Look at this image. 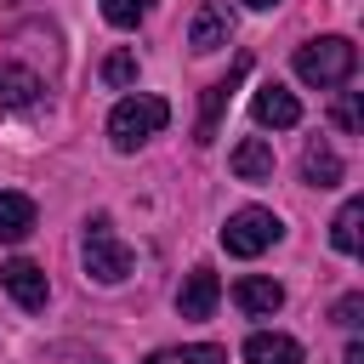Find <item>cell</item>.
Returning a JSON list of instances; mask_svg holds the SVG:
<instances>
[{"instance_id":"cell-10","label":"cell","mask_w":364,"mask_h":364,"mask_svg":"<svg viewBox=\"0 0 364 364\" xmlns=\"http://www.w3.org/2000/svg\"><path fill=\"white\" fill-rule=\"evenodd\" d=\"M40 74L34 68H23V63H0V108H11V114H28L34 102H40Z\"/></svg>"},{"instance_id":"cell-1","label":"cell","mask_w":364,"mask_h":364,"mask_svg":"<svg viewBox=\"0 0 364 364\" xmlns=\"http://www.w3.org/2000/svg\"><path fill=\"white\" fill-rule=\"evenodd\" d=\"M358 68V46L347 34H318L307 46H296V80L301 85H318V91H336L347 85Z\"/></svg>"},{"instance_id":"cell-17","label":"cell","mask_w":364,"mask_h":364,"mask_svg":"<svg viewBox=\"0 0 364 364\" xmlns=\"http://www.w3.org/2000/svg\"><path fill=\"white\" fill-rule=\"evenodd\" d=\"M97 6H102V17H108L114 28H136V23L148 17L154 0H97Z\"/></svg>"},{"instance_id":"cell-23","label":"cell","mask_w":364,"mask_h":364,"mask_svg":"<svg viewBox=\"0 0 364 364\" xmlns=\"http://www.w3.org/2000/svg\"><path fill=\"white\" fill-rule=\"evenodd\" d=\"M142 364H176V358H171V353H148Z\"/></svg>"},{"instance_id":"cell-8","label":"cell","mask_w":364,"mask_h":364,"mask_svg":"<svg viewBox=\"0 0 364 364\" xmlns=\"http://www.w3.org/2000/svg\"><path fill=\"white\" fill-rule=\"evenodd\" d=\"M233 301H239V313H245V318H273V313L284 307V284H279V279L250 273V279H239V284H233Z\"/></svg>"},{"instance_id":"cell-15","label":"cell","mask_w":364,"mask_h":364,"mask_svg":"<svg viewBox=\"0 0 364 364\" xmlns=\"http://www.w3.org/2000/svg\"><path fill=\"white\" fill-rule=\"evenodd\" d=\"M341 154L330 148V142H307V154H301V176L313 182V188H336L341 182Z\"/></svg>"},{"instance_id":"cell-19","label":"cell","mask_w":364,"mask_h":364,"mask_svg":"<svg viewBox=\"0 0 364 364\" xmlns=\"http://www.w3.org/2000/svg\"><path fill=\"white\" fill-rule=\"evenodd\" d=\"M330 119L353 136V131H358V91H341V97H336V108H330Z\"/></svg>"},{"instance_id":"cell-18","label":"cell","mask_w":364,"mask_h":364,"mask_svg":"<svg viewBox=\"0 0 364 364\" xmlns=\"http://www.w3.org/2000/svg\"><path fill=\"white\" fill-rule=\"evenodd\" d=\"M102 80H108V85H136V57H131V51L102 57Z\"/></svg>"},{"instance_id":"cell-11","label":"cell","mask_w":364,"mask_h":364,"mask_svg":"<svg viewBox=\"0 0 364 364\" xmlns=\"http://www.w3.org/2000/svg\"><path fill=\"white\" fill-rule=\"evenodd\" d=\"M245 364H301V341L284 330H250L245 336Z\"/></svg>"},{"instance_id":"cell-5","label":"cell","mask_w":364,"mask_h":364,"mask_svg":"<svg viewBox=\"0 0 364 364\" xmlns=\"http://www.w3.org/2000/svg\"><path fill=\"white\" fill-rule=\"evenodd\" d=\"M0 290L23 307V313H40L46 301H51V284H46V267L40 262H28V256H11V262H0Z\"/></svg>"},{"instance_id":"cell-7","label":"cell","mask_w":364,"mask_h":364,"mask_svg":"<svg viewBox=\"0 0 364 364\" xmlns=\"http://www.w3.org/2000/svg\"><path fill=\"white\" fill-rule=\"evenodd\" d=\"M250 114H256V125H273V131H290V125H301V102H296V91H284L279 80L256 85V97H250Z\"/></svg>"},{"instance_id":"cell-14","label":"cell","mask_w":364,"mask_h":364,"mask_svg":"<svg viewBox=\"0 0 364 364\" xmlns=\"http://www.w3.org/2000/svg\"><path fill=\"white\" fill-rule=\"evenodd\" d=\"M34 222H40V210H34V199L28 193H0V245H23L28 233H34Z\"/></svg>"},{"instance_id":"cell-21","label":"cell","mask_w":364,"mask_h":364,"mask_svg":"<svg viewBox=\"0 0 364 364\" xmlns=\"http://www.w3.org/2000/svg\"><path fill=\"white\" fill-rule=\"evenodd\" d=\"M358 313H364V296H341V301H336V324H341V330H353Z\"/></svg>"},{"instance_id":"cell-12","label":"cell","mask_w":364,"mask_h":364,"mask_svg":"<svg viewBox=\"0 0 364 364\" xmlns=\"http://www.w3.org/2000/svg\"><path fill=\"white\" fill-rule=\"evenodd\" d=\"M216 296H222L216 273H210V267H193V273L182 279V290H176V313H182V318H210Z\"/></svg>"},{"instance_id":"cell-13","label":"cell","mask_w":364,"mask_h":364,"mask_svg":"<svg viewBox=\"0 0 364 364\" xmlns=\"http://www.w3.org/2000/svg\"><path fill=\"white\" fill-rule=\"evenodd\" d=\"M228 165H233L239 182H273V142H267V136H245V142L228 154Z\"/></svg>"},{"instance_id":"cell-24","label":"cell","mask_w":364,"mask_h":364,"mask_svg":"<svg viewBox=\"0 0 364 364\" xmlns=\"http://www.w3.org/2000/svg\"><path fill=\"white\" fill-rule=\"evenodd\" d=\"M245 6H250V11H273L279 0H245Z\"/></svg>"},{"instance_id":"cell-6","label":"cell","mask_w":364,"mask_h":364,"mask_svg":"<svg viewBox=\"0 0 364 364\" xmlns=\"http://www.w3.org/2000/svg\"><path fill=\"white\" fill-rule=\"evenodd\" d=\"M250 74V63L239 57L233 68H228V80H216V85H205V102H199V131H193V142H210L216 136V125H222V114H228V102H233V91H239V80Z\"/></svg>"},{"instance_id":"cell-4","label":"cell","mask_w":364,"mask_h":364,"mask_svg":"<svg viewBox=\"0 0 364 364\" xmlns=\"http://www.w3.org/2000/svg\"><path fill=\"white\" fill-rule=\"evenodd\" d=\"M284 239V222L267 210V205H239L228 222H222V250L228 256H262V250H273Z\"/></svg>"},{"instance_id":"cell-3","label":"cell","mask_w":364,"mask_h":364,"mask_svg":"<svg viewBox=\"0 0 364 364\" xmlns=\"http://www.w3.org/2000/svg\"><path fill=\"white\" fill-rule=\"evenodd\" d=\"M80 262H85V273L97 279V284H125L131 279V267H136V256H131V245L114 233V222L97 210V216H85V239H80Z\"/></svg>"},{"instance_id":"cell-20","label":"cell","mask_w":364,"mask_h":364,"mask_svg":"<svg viewBox=\"0 0 364 364\" xmlns=\"http://www.w3.org/2000/svg\"><path fill=\"white\" fill-rule=\"evenodd\" d=\"M176 364H228V353L222 347H210V341H193V347H182V353H171Z\"/></svg>"},{"instance_id":"cell-22","label":"cell","mask_w":364,"mask_h":364,"mask_svg":"<svg viewBox=\"0 0 364 364\" xmlns=\"http://www.w3.org/2000/svg\"><path fill=\"white\" fill-rule=\"evenodd\" d=\"M341 364H364V347H358V341H347V353H341Z\"/></svg>"},{"instance_id":"cell-9","label":"cell","mask_w":364,"mask_h":364,"mask_svg":"<svg viewBox=\"0 0 364 364\" xmlns=\"http://www.w3.org/2000/svg\"><path fill=\"white\" fill-rule=\"evenodd\" d=\"M228 40H233V11L216 6V0L199 6V11H193V28H188V46H193V51H222Z\"/></svg>"},{"instance_id":"cell-2","label":"cell","mask_w":364,"mask_h":364,"mask_svg":"<svg viewBox=\"0 0 364 364\" xmlns=\"http://www.w3.org/2000/svg\"><path fill=\"white\" fill-rule=\"evenodd\" d=\"M165 125H171V102L136 91V97H119V102H114V114H108V142H114L119 154H136V148H142L148 136H159Z\"/></svg>"},{"instance_id":"cell-16","label":"cell","mask_w":364,"mask_h":364,"mask_svg":"<svg viewBox=\"0 0 364 364\" xmlns=\"http://www.w3.org/2000/svg\"><path fill=\"white\" fill-rule=\"evenodd\" d=\"M358 222H364V199H347L336 210V222H330V245L341 256H358Z\"/></svg>"}]
</instances>
